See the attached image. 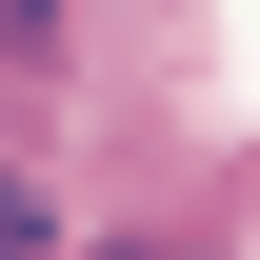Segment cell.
<instances>
[{
  "instance_id": "1",
  "label": "cell",
  "mask_w": 260,
  "mask_h": 260,
  "mask_svg": "<svg viewBox=\"0 0 260 260\" xmlns=\"http://www.w3.org/2000/svg\"><path fill=\"white\" fill-rule=\"evenodd\" d=\"M60 240H80V220H60V180H40L20 140H0V260H60Z\"/></svg>"
},
{
  "instance_id": "2",
  "label": "cell",
  "mask_w": 260,
  "mask_h": 260,
  "mask_svg": "<svg viewBox=\"0 0 260 260\" xmlns=\"http://www.w3.org/2000/svg\"><path fill=\"white\" fill-rule=\"evenodd\" d=\"M100 260H200V240H100Z\"/></svg>"
}]
</instances>
